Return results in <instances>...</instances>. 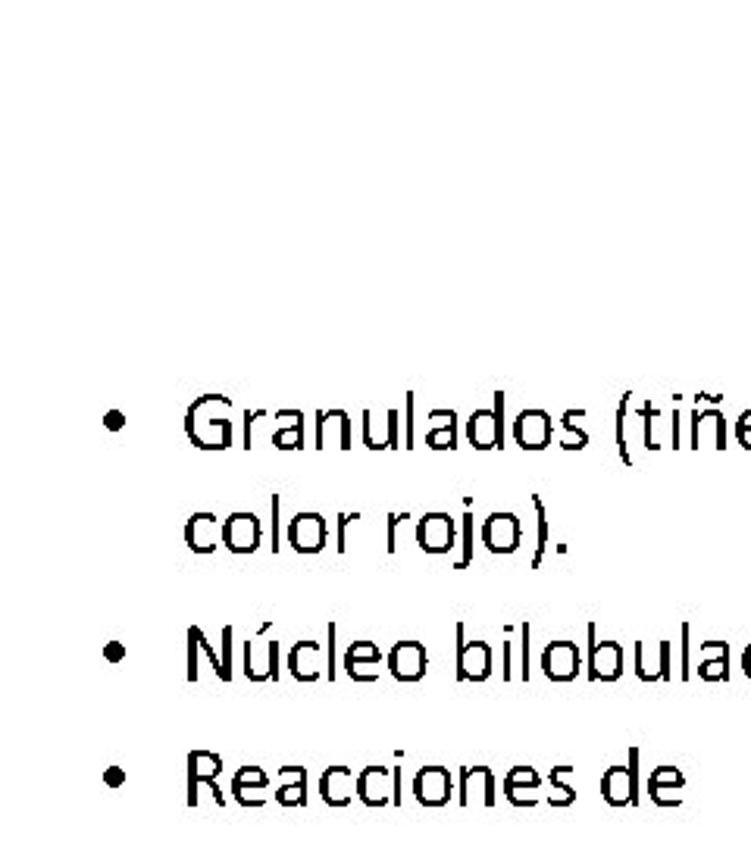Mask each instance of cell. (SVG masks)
Listing matches in <instances>:
<instances>
[{
  "mask_svg": "<svg viewBox=\"0 0 751 844\" xmlns=\"http://www.w3.org/2000/svg\"><path fill=\"white\" fill-rule=\"evenodd\" d=\"M185 435L201 451L232 448V401L226 394H201L185 410Z\"/></svg>",
  "mask_w": 751,
  "mask_h": 844,
  "instance_id": "obj_1",
  "label": "cell"
},
{
  "mask_svg": "<svg viewBox=\"0 0 751 844\" xmlns=\"http://www.w3.org/2000/svg\"><path fill=\"white\" fill-rule=\"evenodd\" d=\"M467 441L473 451L504 448V391H495V407H479L467 419Z\"/></svg>",
  "mask_w": 751,
  "mask_h": 844,
  "instance_id": "obj_2",
  "label": "cell"
},
{
  "mask_svg": "<svg viewBox=\"0 0 751 844\" xmlns=\"http://www.w3.org/2000/svg\"><path fill=\"white\" fill-rule=\"evenodd\" d=\"M266 632H270V623H263L260 632L245 641V663H241V669H245L248 682L279 679V641L266 638Z\"/></svg>",
  "mask_w": 751,
  "mask_h": 844,
  "instance_id": "obj_3",
  "label": "cell"
},
{
  "mask_svg": "<svg viewBox=\"0 0 751 844\" xmlns=\"http://www.w3.org/2000/svg\"><path fill=\"white\" fill-rule=\"evenodd\" d=\"M457 632V682H486L492 676V648L486 641H467L464 623L454 626Z\"/></svg>",
  "mask_w": 751,
  "mask_h": 844,
  "instance_id": "obj_4",
  "label": "cell"
},
{
  "mask_svg": "<svg viewBox=\"0 0 751 844\" xmlns=\"http://www.w3.org/2000/svg\"><path fill=\"white\" fill-rule=\"evenodd\" d=\"M417 544L423 554H432V557L451 554L457 544V523L451 519V513H442V510L423 513L417 519Z\"/></svg>",
  "mask_w": 751,
  "mask_h": 844,
  "instance_id": "obj_5",
  "label": "cell"
},
{
  "mask_svg": "<svg viewBox=\"0 0 751 844\" xmlns=\"http://www.w3.org/2000/svg\"><path fill=\"white\" fill-rule=\"evenodd\" d=\"M260 541H263V529H260V519L248 510H235L226 516V523H223V544H226V551L229 554H238V557H245V554H254L260 548Z\"/></svg>",
  "mask_w": 751,
  "mask_h": 844,
  "instance_id": "obj_6",
  "label": "cell"
},
{
  "mask_svg": "<svg viewBox=\"0 0 751 844\" xmlns=\"http://www.w3.org/2000/svg\"><path fill=\"white\" fill-rule=\"evenodd\" d=\"M523 541V526L517 513H507V510H495L489 513V519L482 523V544H486V551L492 554H514Z\"/></svg>",
  "mask_w": 751,
  "mask_h": 844,
  "instance_id": "obj_7",
  "label": "cell"
},
{
  "mask_svg": "<svg viewBox=\"0 0 751 844\" xmlns=\"http://www.w3.org/2000/svg\"><path fill=\"white\" fill-rule=\"evenodd\" d=\"M288 544H292V551L295 554H320L326 548V538H329V529H326V519L320 513H298L292 523H288Z\"/></svg>",
  "mask_w": 751,
  "mask_h": 844,
  "instance_id": "obj_8",
  "label": "cell"
},
{
  "mask_svg": "<svg viewBox=\"0 0 751 844\" xmlns=\"http://www.w3.org/2000/svg\"><path fill=\"white\" fill-rule=\"evenodd\" d=\"M185 544L191 554H213L223 544V523L220 516L201 510L191 513V519L185 523Z\"/></svg>",
  "mask_w": 751,
  "mask_h": 844,
  "instance_id": "obj_9",
  "label": "cell"
},
{
  "mask_svg": "<svg viewBox=\"0 0 751 844\" xmlns=\"http://www.w3.org/2000/svg\"><path fill=\"white\" fill-rule=\"evenodd\" d=\"M514 441L523 451H545L551 444V413L548 410H523L514 419Z\"/></svg>",
  "mask_w": 751,
  "mask_h": 844,
  "instance_id": "obj_10",
  "label": "cell"
},
{
  "mask_svg": "<svg viewBox=\"0 0 751 844\" xmlns=\"http://www.w3.org/2000/svg\"><path fill=\"white\" fill-rule=\"evenodd\" d=\"M426 666H429V654L426 644L420 641H398L389 651V669L398 682H420L426 676Z\"/></svg>",
  "mask_w": 751,
  "mask_h": 844,
  "instance_id": "obj_11",
  "label": "cell"
},
{
  "mask_svg": "<svg viewBox=\"0 0 751 844\" xmlns=\"http://www.w3.org/2000/svg\"><path fill=\"white\" fill-rule=\"evenodd\" d=\"M636 760H639V751L629 754V766H611L608 773H604L601 794L608 804L623 807V804L639 801V794H636Z\"/></svg>",
  "mask_w": 751,
  "mask_h": 844,
  "instance_id": "obj_12",
  "label": "cell"
},
{
  "mask_svg": "<svg viewBox=\"0 0 751 844\" xmlns=\"http://www.w3.org/2000/svg\"><path fill=\"white\" fill-rule=\"evenodd\" d=\"M451 773L445 766H423L417 779H414V798L423 807H445L451 801Z\"/></svg>",
  "mask_w": 751,
  "mask_h": 844,
  "instance_id": "obj_13",
  "label": "cell"
},
{
  "mask_svg": "<svg viewBox=\"0 0 751 844\" xmlns=\"http://www.w3.org/2000/svg\"><path fill=\"white\" fill-rule=\"evenodd\" d=\"M357 798L367 807H385L395 804V769L367 766L357 776Z\"/></svg>",
  "mask_w": 751,
  "mask_h": 844,
  "instance_id": "obj_14",
  "label": "cell"
},
{
  "mask_svg": "<svg viewBox=\"0 0 751 844\" xmlns=\"http://www.w3.org/2000/svg\"><path fill=\"white\" fill-rule=\"evenodd\" d=\"M363 444L370 451H395L401 448V435H398V410L389 407L385 410V419H376L373 410H363Z\"/></svg>",
  "mask_w": 751,
  "mask_h": 844,
  "instance_id": "obj_15",
  "label": "cell"
},
{
  "mask_svg": "<svg viewBox=\"0 0 751 844\" xmlns=\"http://www.w3.org/2000/svg\"><path fill=\"white\" fill-rule=\"evenodd\" d=\"M592 657H589V679L592 682H614L623 676V648L617 641H595V626H589Z\"/></svg>",
  "mask_w": 751,
  "mask_h": 844,
  "instance_id": "obj_16",
  "label": "cell"
},
{
  "mask_svg": "<svg viewBox=\"0 0 751 844\" xmlns=\"http://www.w3.org/2000/svg\"><path fill=\"white\" fill-rule=\"evenodd\" d=\"M542 673L551 682H570L579 673V648L573 641H551L542 651Z\"/></svg>",
  "mask_w": 751,
  "mask_h": 844,
  "instance_id": "obj_17",
  "label": "cell"
},
{
  "mask_svg": "<svg viewBox=\"0 0 751 844\" xmlns=\"http://www.w3.org/2000/svg\"><path fill=\"white\" fill-rule=\"evenodd\" d=\"M473 794L486 807H495V776H492L489 766H464V769H460L457 804L467 807L473 801Z\"/></svg>",
  "mask_w": 751,
  "mask_h": 844,
  "instance_id": "obj_18",
  "label": "cell"
},
{
  "mask_svg": "<svg viewBox=\"0 0 751 844\" xmlns=\"http://www.w3.org/2000/svg\"><path fill=\"white\" fill-rule=\"evenodd\" d=\"M332 438L338 441V451H351V416L345 410H317V441H313V448L326 451Z\"/></svg>",
  "mask_w": 751,
  "mask_h": 844,
  "instance_id": "obj_19",
  "label": "cell"
},
{
  "mask_svg": "<svg viewBox=\"0 0 751 844\" xmlns=\"http://www.w3.org/2000/svg\"><path fill=\"white\" fill-rule=\"evenodd\" d=\"M357 794V776L348 766H329L320 779V798L329 807H348Z\"/></svg>",
  "mask_w": 751,
  "mask_h": 844,
  "instance_id": "obj_20",
  "label": "cell"
},
{
  "mask_svg": "<svg viewBox=\"0 0 751 844\" xmlns=\"http://www.w3.org/2000/svg\"><path fill=\"white\" fill-rule=\"evenodd\" d=\"M288 673L298 682H317L323 676V648L320 641H298L288 654Z\"/></svg>",
  "mask_w": 751,
  "mask_h": 844,
  "instance_id": "obj_21",
  "label": "cell"
},
{
  "mask_svg": "<svg viewBox=\"0 0 751 844\" xmlns=\"http://www.w3.org/2000/svg\"><path fill=\"white\" fill-rule=\"evenodd\" d=\"M223 773V757L210 751H191L188 754V807H198V785L216 782Z\"/></svg>",
  "mask_w": 751,
  "mask_h": 844,
  "instance_id": "obj_22",
  "label": "cell"
},
{
  "mask_svg": "<svg viewBox=\"0 0 751 844\" xmlns=\"http://www.w3.org/2000/svg\"><path fill=\"white\" fill-rule=\"evenodd\" d=\"M276 801L282 807H304L307 804V769L304 766H282L279 769Z\"/></svg>",
  "mask_w": 751,
  "mask_h": 844,
  "instance_id": "obj_23",
  "label": "cell"
},
{
  "mask_svg": "<svg viewBox=\"0 0 751 844\" xmlns=\"http://www.w3.org/2000/svg\"><path fill=\"white\" fill-rule=\"evenodd\" d=\"M429 419H439V426L426 432V444L432 451H454L457 448V413L448 407L429 410Z\"/></svg>",
  "mask_w": 751,
  "mask_h": 844,
  "instance_id": "obj_24",
  "label": "cell"
},
{
  "mask_svg": "<svg viewBox=\"0 0 751 844\" xmlns=\"http://www.w3.org/2000/svg\"><path fill=\"white\" fill-rule=\"evenodd\" d=\"M273 444H276V451H301L304 448V413L301 410L292 422H288V426L273 432Z\"/></svg>",
  "mask_w": 751,
  "mask_h": 844,
  "instance_id": "obj_25",
  "label": "cell"
},
{
  "mask_svg": "<svg viewBox=\"0 0 751 844\" xmlns=\"http://www.w3.org/2000/svg\"><path fill=\"white\" fill-rule=\"evenodd\" d=\"M476 557V538H473V513H470V501H467V513L460 516V554L454 560L457 569H467Z\"/></svg>",
  "mask_w": 751,
  "mask_h": 844,
  "instance_id": "obj_26",
  "label": "cell"
},
{
  "mask_svg": "<svg viewBox=\"0 0 751 844\" xmlns=\"http://www.w3.org/2000/svg\"><path fill=\"white\" fill-rule=\"evenodd\" d=\"M532 507H536V513H539V544H536V557H532V566L539 569L542 557L548 551V513H545V504H542L539 494H532Z\"/></svg>",
  "mask_w": 751,
  "mask_h": 844,
  "instance_id": "obj_27",
  "label": "cell"
},
{
  "mask_svg": "<svg viewBox=\"0 0 751 844\" xmlns=\"http://www.w3.org/2000/svg\"><path fill=\"white\" fill-rule=\"evenodd\" d=\"M232 785L235 788H266L270 785V776H266L260 766H241L232 779Z\"/></svg>",
  "mask_w": 751,
  "mask_h": 844,
  "instance_id": "obj_28",
  "label": "cell"
},
{
  "mask_svg": "<svg viewBox=\"0 0 751 844\" xmlns=\"http://www.w3.org/2000/svg\"><path fill=\"white\" fill-rule=\"evenodd\" d=\"M570 773V766H557L554 773H551V788H554V794H551V804H557V807H564V804H570L573 798H576V791L573 788H567L561 779Z\"/></svg>",
  "mask_w": 751,
  "mask_h": 844,
  "instance_id": "obj_29",
  "label": "cell"
},
{
  "mask_svg": "<svg viewBox=\"0 0 751 844\" xmlns=\"http://www.w3.org/2000/svg\"><path fill=\"white\" fill-rule=\"evenodd\" d=\"M504 798L517 804V807H532L539 801V788L536 785H507L504 782Z\"/></svg>",
  "mask_w": 751,
  "mask_h": 844,
  "instance_id": "obj_30",
  "label": "cell"
},
{
  "mask_svg": "<svg viewBox=\"0 0 751 844\" xmlns=\"http://www.w3.org/2000/svg\"><path fill=\"white\" fill-rule=\"evenodd\" d=\"M626 404H629V391L620 397V404H617V451H620V460L626 466H633V457H629V451H626Z\"/></svg>",
  "mask_w": 751,
  "mask_h": 844,
  "instance_id": "obj_31",
  "label": "cell"
},
{
  "mask_svg": "<svg viewBox=\"0 0 751 844\" xmlns=\"http://www.w3.org/2000/svg\"><path fill=\"white\" fill-rule=\"evenodd\" d=\"M345 673H348L354 682H376V679H379V663H376V660L345 663Z\"/></svg>",
  "mask_w": 751,
  "mask_h": 844,
  "instance_id": "obj_32",
  "label": "cell"
},
{
  "mask_svg": "<svg viewBox=\"0 0 751 844\" xmlns=\"http://www.w3.org/2000/svg\"><path fill=\"white\" fill-rule=\"evenodd\" d=\"M357 660H376L382 663V651H379V644L373 641H354L348 654H345V663H357Z\"/></svg>",
  "mask_w": 751,
  "mask_h": 844,
  "instance_id": "obj_33",
  "label": "cell"
},
{
  "mask_svg": "<svg viewBox=\"0 0 751 844\" xmlns=\"http://www.w3.org/2000/svg\"><path fill=\"white\" fill-rule=\"evenodd\" d=\"M589 444V432L583 429H573V419L564 416V438H561V448L564 451H583Z\"/></svg>",
  "mask_w": 751,
  "mask_h": 844,
  "instance_id": "obj_34",
  "label": "cell"
},
{
  "mask_svg": "<svg viewBox=\"0 0 751 844\" xmlns=\"http://www.w3.org/2000/svg\"><path fill=\"white\" fill-rule=\"evenodd\" d=\"M266 788H235L232 785V794H235V801L241 804V807H263L266 804V794H263Z\"/></svg>",
  "mask_w": 751,
  "mask_h": 844,
  "instance_id": "obj_35",
  "label": "cell"
},
{
  "mask_svg": "<svg viewBox=\"0 0 751 844\" xmlns=\"http://www.w3.org/2000/svg\"><path fill=\"white\" fill-rule=\"evenodd\" d=\"M507 785H536L539 788V773L532 766H514L511 773L504 776Z\"/></svg>",
  "mask_w": 751,
  "mask_h": 844,
  "instance_id": "obj_36",
  "label": "cell"
},
{
  "mask_svg": "<svg viewBox=\"0 0 751 844\" xmlns=\"http://www.w3.org/2000/svg\"><path fill=\"white\" fill-rule=\"evenodd\" d=\"M404 404H407V422H404V448L407 451H414L417 444H414V404H417V394L414 391H407V397H404Z\"/></svg>",
  "mask_w": 751,
  "mask_h": 844,
  "instance_id": "obj_37",
  "label": "cell"
},
{
  "mask_svg": "<svg viewBox=\"0 0 751 844\" xmlns=\"http://www.w3.org/2000/svg\"><path fill=\"white\" fill-rule=\"evenodd\" d=\"M220 660H223V682H232V626H223V651H220Z\"/></svg>",
  "mask_w": 751,
  "mask_h": 844,
  "instance_id": "obj_38",
  "label": "cell"
},
{
  "mask_svg": "<svg viewBox=\"0 0 751 844\" xmlns=\"http://www.w3.org/2000/svg\"><path fill=\"white\" fill-rule=\"evenodd\" d=\"M651 785H661V788L673 785V788H680V785H683V773H676L673 766H661L658 773L651 776Z\"/></svg>",
  "mask_w": 751,
  "mask_h": 844,
  "instance_id": "obj_39",
  "label": "cell"
},
{
  "mask_svg": "<svg viewBox=\"0 0 751 844\" xmlns=\"http://www.w3.org/2000/svg\"><path fill=\"white\" fill-rule=\"evenodd\" d=\"M329 638H326V679L335 682V635H338V626L329 623Z\"/></svg>",
  "mask_w": 751,
  "mask_h": 844,
  "instance_id": "obj_40",
  "label": "cell"
},
{
  "mask_svg": "<svg viewBox=\"0 0 751 844\" xmlns=\"http://www.w3.org/2000/svg\"><path fill=\"white\" fill-rule=\"evenodd\" d=\"M642 416H645V448L648 451H658V441H654V419H658L661 413H658V407H645L642 410Z\"/></svg>",
  "mask_w": 751,
  "mask_h": 844,
  "instance_id": "obj_41",
  "label": "cell"
},
{
  "mask_svg": "<svg viewBox=\"0 0 751 844\" xmlns=\"http://www.w3.org/2000/svg\"><path fill=\"white\" fill-rule=\"evenodd\" d=\"M351 519H357V513H338V541H335V551L338 554H345L348 551V523Z\"/></svg>",
  "mask_w": 751,
  "mask_h": 844,
  "instance_id": "obj_42",
  "label": "cell"
},
{
  "mask_svg": "<svg viewBox=\"0 0 751 844\" xmlns=\"http://www.w3.org/2000/svg\"><path fill=\"white\" fill-rule=\"evenodd\" d=\"M520 654H523L520 676H523V682H529V623L520 626Z\"/></svg>",
  "mask_w": 751,
  "mask_h": 844,
  "instance_id": "obj_43",
  "label": "cell"
},
{
  "mask_svg": "<svg viewBox=\"0 0 751 844\" xmlns=\"http://www.w3.org/2000/svg\"><path fill=\"white\" fill-rule=\"evenodd\" d=\"M198 654H201L198 641L188 635V682H198V679H201V676H198Z\"/></svg>",
  "mask_w": 751,
  "mask_h": 844,
  "instance_id": "obj_44",
  "label": "cell"
},
{
  "mask_svg": "<svg viewBox=\"0 0 751 844\" xmlns=\"http://www.w3.org/2000/svg\"><path fill=\"white\" fill-rule=\"evenodd\" d=\"M401 519H404V516L389 513V538H385V551H389V554L398 551V526H401Z\"/></svg>",
  "mask_w": 751,
  "mask_h": 844,
  "instance_id": "obj_45",
  "label": "cell"
},
{
  "mask_svg": "<svg viewBox=\"0 0 751 844\" xmlns=\"http://www.w3.org/2000/svg\"><path fill=\"white\" fill-rule=\"evenodd\" d=\"M279 507H282L279 494H273V501H270V513H273V554L279 551V535H282V526H279Z\"/></svg>",
  "mask_w": 751,
  "mask_h": 844,
  "instance_id": "obj_46",
  "label": "cell"
},
{
  "mask_svg": "<svg viewBox=\"0 0 751 844\" xmlns=\"http://www.w3.org/2000/svg\"><path fill=\"white\" fill-rule=\"evenodd\" d=\"M104 426H107L110 432L126 429V413H123V410H110V413L104 416Z\"/></svg>",
  "mask_w": 751,
  "mask_h": 844,
  "instance_id": "obj_47",
  "label": "cell"
},
{
  "mask_svg": "<svg viewBox=\"0 0 751 844\" xmlns=\"http://www.w3.org/2000/svg\"><path fill=\"white\" fill-rule=\"evenodd\" d=\"M263 416H266V410H257V413L248 410V413H245V448H248V451H251V444H254V441H251V429H254V422L263 419Z\"/></svg>",
  "mask_w": 751,
  "mask_h": 844,
  "instance_id": "obj_48",
  "label": "cell"
},
{
  "mask_svg": "<svg viewBox=\"0 0 751 844\" xmlns=\"http://www.w3.org/2000/svg\"><path fill=\"white\" fill-rule=\"evenodd\" d=\"M104 657H107L110 663L123 660V657H126V644H119V641H110V644H107V651H104Z\"/></svg>",
  "mask_w": 751,
  "mask_h": 844,
  "instance_id": "obj_49",
  "label": "cell"
},
{
  "mask_svg": "<svg viewBox=\"0 0 751 844\" xmlns=\"http://www.w3.org/2000/svg\"><path fill=\"white\" fill-rule=\"evenodd\" d=\"M123 779H126V773L119 766H110V773H107V785H123Z\"/></svg>",
  "mask_w": 751,
  "mask_h": 844,
  "instance_id": "obj_50",
  "label": "cell"
},
{
  "mask_svg": "<svg viewBox=\"0 0 751 844\" xmlns=\"http://www.w3.org/2000/svg\"><path fill=\"white\" fill-rule=\"evenodd\" d=\"M673 448H680V413H673Z\"/></svg>",
  "mask_w": 751,
  "mask_h": 844,
  "instance_id": "obj_51",
  "label": "cell"
},
{
  "mask_svg": "<svg viewBox=\"0 0 751 844\" xmlns=\"http://www.w3.org/2000/svg\"><path fill=\"white\" fill-rule=\"evenodd\" d=\"M742 669H745V676L751 679V648L745 651V657H742Z\"/></svg>",
  "mask_w": 751,
  "mask_h": 844,
  "instance_id": "obj_52",
  "label": "cell"
}]
</instances>
